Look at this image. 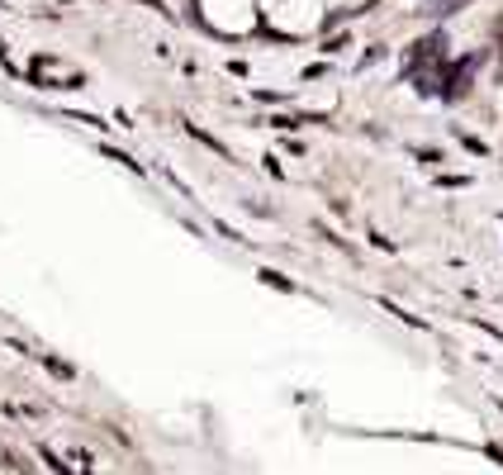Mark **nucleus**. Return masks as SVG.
Returning <instances> with one entry per match:
<instances>
[{
	"label": "nucleus",
	"mask_w": 503,
	"mask_h": 475,
	"mask_svg": "<svg viewBox=\"0 0 503 475\" xmlns=\"http://www.w3.org/2000/svg\"><path fill=\"white\" fill-rule=\"evenodd\" d=\"M34 76L38 81H58V86H81V72L67 62H52V58H38L34 62Z\"/></svg>",
	"instance_id": "obj_1"
}]
</instances>
